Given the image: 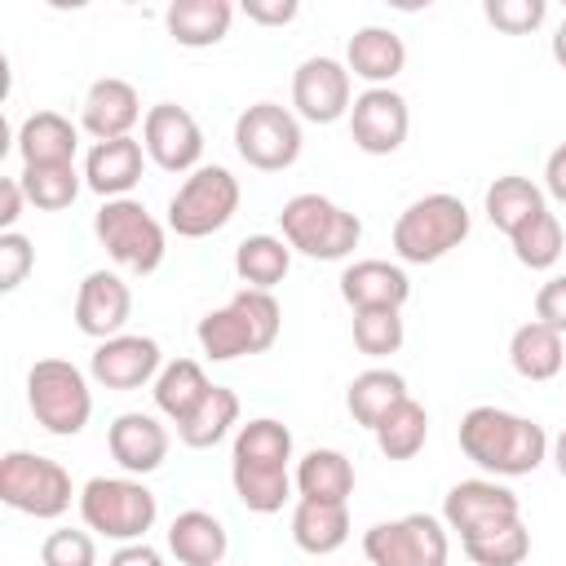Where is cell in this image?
<instances>
[{
  "label": "cell",
  "mask_w": 566,
  "mask_h": 566,
  "mask_svg": "<svg viewBox=\"0 0 566 566\" xmlns=\"http://www.w3.org/2000/svg\"><path fill=\"white\" fill-rule=\"evenodd\" d=\"M292 451H296V442L283 420L256 416V420L239 424L234 447H230V486L248 513H261V517L283 513V504L296 491Z\"/></svg>",
  "instance_id": "6da1fadb"
},
{
  "label": "cell",
  "mask_w": 566,
  "mask_h": 566,
  "mask_svg": "<svg viewBox=\"0 0 566 566\" xmlns=\"http://www.w3.org/2000/svg\"><path fill=\"white\" fill-rule=\"evenodd\" d=\"M460 451L464 460H473L486 478H526L535 473L544 460H548V429L531 416H517V411H504V407H469L460 416Z\"/></svg>",
  "instance_id": "7a4b0ae2"
},
{
  "label": "cell",
  "mask_w": 566,
  "mask_h": 566,
  "mask_svg": "<svg viewBox=\"0 0 566 566\" xmlns=\"http://www.w3.org/2000/svg\"><path fill=\"white\" fill-rule=\"evenodd\" d=\"M283 332V310L274 301V292H256V287H239L221 310H208L195 327V340L203 349V358L212 363H234L248 354H265Z\"/></svg>",
  "instance_id": "3957f363"
},
{
  "label": "cell",
  "mask_w": 566,
  "mask_h": 566,
  "mask_svg": "<svg viewBox=\"0 0 566 566\" xmlns=\"http://www.w3.org/2000/svg\"><path fill=\"white\" fill-rule=\"evenodd\" d=\"M469 230H473V212L464 208V199L433 190V195L411 199L398 212L389 243H394V256L402 265H433L447 252H455L469 239Z\"/></svg>",
  "instance_id": "277c9868"
},
{
  "label": "cell",
  "mask_w": 566,
  "mask_h": 566,
  "mask_svg": "<svg viewBox=\"0 0 566 566\" xmlns=\"http://www.w3.org/2000/svg\"><path fill=\"white\" fill-rule=\"evenodd\" d=\"M80 522L84 531L102 535V539H115V544H137L146 539V531L159 522V500L155 491L142 482V478H128V473H97L80 486Z\"/></svg>",
  "instance_id": "5b68a950"
},
{
  "label": "cell",
  "mask_w": 566,
  "mask_h": 566,
  "mask_svg": "<svg viewBox=\"0 0 566 566\" xmlns=\"http://www.w3.org/2000/svg\"><path fill=\"white\" fill-rule=\"evenodd\" d=\"M279 234L287 239L292 252L310 261H345L363 243V221L336 199L318 190H301L279 208Z\"/></svg>",
  "instance_id": "8992f818"
},
{
  "label": "cell",
  "mask_w": 566,
  "mask_h": 566,
  "mask_svg": "<svg viewBox=\"0 0 566 566\" xmlns=\"http://www.w3.org/2000/svg\"><path fill=\"white\" fill-rule=\"evenodd\" d=\"M93 234L106 248V256L128 274H155L168 256V226L142 203V199H106L93 212Z\"/></svg>",
  "instance_id": "52a82bcc"
},
{
  "label": "cell",
  "mask_w": 566,
  "mask_h": 566,
  "mask_svg": "<svg viewBox=\"0 0 566 566\" xmlns=\"http://www.w3.org/2000/svg\"><path fill=\"white\" fill-rule=\"evenodd\" d=\"M93 376L71 358H40L27 371V407L53 438H75L93 420Z\"/></svg>",
  "instance_id": "ba28073f"
},
{
  "label": "cell",
  "mask_w": 566,
  "mask_h": 566,
  "mask_svg": "<svg viewBox=\"0 0 566 566\" xmlns=\"http://www.w3.org/2000/svg\"><path fill=\"white\" fill-rule=\"evenodd\" d=\"M0 500L13 513H27L35 522L62 517L71 504H80V491L71 473L40 451H4L0 455Z\"/></svg>",
  "instance_id": "9c48e42d"
},
{
  "label": "cell",
  "mask_w": 566,
  "mask_h": 566,
  "mask_svg": "<svg viewBox=\"0 0 566 566\" xmlns=\"http://www.w3.org/2000/svg\"><path fill=\"white\" fill-rule=\"evenodd\" d=\"M239 177L226 168V164H199L181 186L177 195L168 199V217L164 226L177 234V239H208L217 230H226L239 212Z\"/></svg>",
  "instance_id": "30bf717a"
},
{
  "label": "cell",
  "mask_w": 566,
  "mask_h": 566,
  "mask_svg": "<svg viewBox=\"0 0 566 566\" xmlns=\"http://www.w3.org/2000/svg\"><path fill=\"white\" fill-rule=\"evenodd\" d=\"M367 566H447L451 531L433 513H402L363 531Z\"/></svg>",
  "instance_id": "8fae6325"
},
{
  "label": "cell",
  "mask_w": 566,
  "mask_h": 566,
  "mask_svg": "<svg viewBox=\"0 0 566 566\" xmlns=\"http://www.w3.org/2000/svg\"><path fill=\"white\" fill-rule=\"evenodd\" d=\"M301 146H305V133H301V119H296L292 106L252 102L234 119V150L256 172H283V168H292L301 159Z\"/></svg>",
  "instance_id": "7c38bea8"
},
{
  "label": "cell",
  "mask_w": 566,
  "mask_h": 566,
  "mask_svg": "<svg viewBox=\"0 0 566 566\" xmlns=\"http://www.w3.org/2000/svg\"><path fill=\"white\" fill-rule=\"evenodd\" d=\"M354 106V75L340 57H305L292 71V111L301 124H336L349 119Z\"/></svg>",
  "instance_id": "4fadbf2b"
},
{
  "label": "cell",
  "mask_w": 566,
  "mask_h": 566,
  "mask_svg": "<svg viewBox=\"0 0 566 566\" xmlns=\"http://www.w3.org/2000/svg\"><path fill=\"white\" fill-rule=\"evenodd\" d=\"M517 517H522V500L500 478H464L442 495V522L460 539H473V535L495 531Z\"/></svg>",
  "instance_id": "5bb4252c"
},
{
  "label": "cell",
  "mask_w": 566,
  "mask_h": 566,
  "mask_svg": "<svg viewBox=\"0 0 566 566\" xmlns=\"http://www.w3.org/2000/svg\"><path fill=\"white\" fill-rule=\"evenodd\" d=\"M142 146L159 172H186L190 177L203 159V128L186 106L155 102V106H146V119H142Z\"/></svg>",
  "instance_id": "9a60e30c"
},
{
  "label": "cell",
  "mask_w": 566,
  "mask_h": 566,
  "mask_svg": "<svg viewBox=\"0 0 566 566\" xmlns=\"http://www.w3.org/2000/svg\"><path fill=\"white\" fill-rule=\"evenodd\" d=\"M411 133V106L398 88H363L349 106V142L363 155H394Z\"/></svg>",
  "instance_id": "2e32d148"
},
{
  "label": "cell",
  "mask_w": 566,
  "mask_h": 566,
  "mask_svg": "<svg viewBox=\"0 0 566 566\" xmlns=\"http://www.w3.org/2000/svg\"><path fill=\"white\" fill-rule=\"evenodd\" d=\"M159 367H164V349L155 336H142V332H119L111 340H97V349L88 358V376L115 394H133L142 385H155Z\"/></svg>",
  "instance_id": "e0dca14e"
},
{
  "label": "cell",
  "mask_w": 566,
  "mask_h": 566,
  "mask_svg": "<svg viewBox=\"0 0 566 566\" xmlns=\"http://www.w3.org/2000/svg\"><path fill=\"white\" fill-rule=\"evenodd\" d=\"M133 314V287L115 270H88L75 287V327L88 340H111Z\"/></svg>",
  "instance_id": "ac0fdd59"
},
{
  "label": "cell",
  "mask_w": 566,
  "mask_h": 566,
  "mask_svg": "<svg viewBox=\"0 0 566 566\" xmlns=\"http://www.w3.org/2000/svg\"><path fill=\"white\" fill-rule=\"evenodd\" d=\"M168 429L155 411H119L106 429V451L128 478H146L168 460Z\"/></svg>",
  "instance_id": "d6986e66"
},
{
  "label": "cell",
  "mask_w": 566,
  "mask_h": 566,
  "mask_svg": "<svg viewBox=\"0 0 566 566\" xmlns=\"http://www.w3.org/2000/svg\"><path fill=\"white\" fill-rule=\"evenodd\" d=\"M142 97L128 80L119 75H102L84 88V102H80V128L93 137V142H115V137H133V128L142 124Z\"/></svg>",
  "instance_id": "ffe728a7"
},
{
  "label": "cell",
  "mask_w": 566,
  "mask_h": 566,
  "mask_svg": "<svg viewBox=\"0 0 566 566\" xmlns=\"http://www.w3.org/2000/svg\"><path fill=\"white\" fill-rule=\"evenodd\" d=\"M340 301L349 310H402L411 301V279L402 261L363 256L340 270Z\"/></svg>",
  "instance_id": "44dd1931"
},
{
  "label": "cell",
  "mask_w": 566,
  "mask_h": 566,
  "mask_svg": "<svg viewBox=\"0 0 566 566\" xmlns=\"http://www.w3.org/2000/svg\"><path fill=\"white\" fill-rule=\"evenodd\" d=\"M146 172V146L142 137H115V142H93L84 155V186L106 203V199H128Z\"/></svg>",
  "instance_id": "7402d4cb"
},
{
  "label": "cell",
  "mask_w": 566,
  "mask_h": 566,
  "mask_svg": "<svg viewBox=\"0 0 566 566\" xmlns=\"http://www.w3.org/2000/svg\"><path fill=\"white\" fill-rule=\"evenodd\" d=\"M345 66L367 88H394V80L407 66V44L389 27H358L345 44Z\"/></svg>",
  "instance_id": "603a6c76"
},
{
  "label": "cell",
  "mask_w": 566,
  "mask_h": 566,
  "mask_svg": "<svg viewBox=\"0 0 566 566\" xmlns=\"http://www.w3.org/2000/svg\"><path fill=\"white\" fill-rule=\"evenodd\" d=\"M168 553L177 566H221L230 553V531L208 509H181L168 522Z\"/></svg>",
  "instance_id": "cb8c5ba5"
},
{
  "label": "cell",
  "mask_w": 566,
  "mask_h": 566,
  "mask_svg": "<svg viewBox=\"0 0 566 566\" xmlns=\"http://www.w3.org/2000/svg\"><path fill=\"white\" fill-rule=\"evenodd\" d=\"M80 124H71L62 111H31L18 124V155L22 168L31 164H75L80 150Z\"/></svg>",
  "instance_id": "d4e9b609"
},
{
  "label": "cell",
  "mask_w": 566,
  "mask_h": 566,
  "mask_svg": "<svg viewBox=\"0 0 566 566\" xmlns=\"http://www.w3.org/2000/svg\"><path fill=\"white\" fill-rule=\"evenodd\" d=\"M296 500H323V504H349L354 495V460L336 447H314L292 469Z\"/></svg>",
  "instance_id": "484cf974"
},
{
  "label": "cell",
  "mask_w": 566,
  "mask_h": 566,
  "mask_svg": "<svg viewBox=\"0 0 566 566\" xmlns=\"http://www.w3.org/2000/svg\"><path fill=\"white\" fill-rule=\"evenodd\" d=\"M234 4L230 0H172L164 9V27L181 49H212L230 35Z\"/></svg>",
  "instance_id": "4316f807"
},
{
  "label": "cell",
  "mask_w": 566,
  "mask_h": 566,
  "mask_svg": "<svg viewBox=\"0 0 566 566\" xmlns=\"http://www.w3.org/2000/svg\"><path fill=\"white\" fill-rule=\"evenodd\" d=\"M402 398H411V389H407V376L394 367H367L345 385V411L363 429H376Z\"/></svg>",
  "instance_id": "83f0119b"
},
{
  "label": "cell",
  "mask_w": 566,
  "mask_h": 566,
  "mask_svg": "<svg viewBox=\"0 0 566 566\" xmlns=\"http://www.w3.org/2000/svg\"><path fill=\"white\" fill-rule=\"evenodd\" d=\"M509 363L522 380H553L566 367V336L544 327L539 318L513 327L509 336Z\"/></svg>",
  "instance_id": "f1b7e54d"
},
{
  "label": "cell",
  "mask_w": 566,
  "mask_h": 566,
  "mask_svg": "<svg viewBox=\"0 0 566 566\" xmlns=\"http://www.w3.org/2000/svg\"><path fill=\"white\" fill-rule=\"evenodd\" d=\"M349 539V504L296 500L292 504V544L310 557H327Z\"/></svg>",
  "instance_id": "f546056e"
},
{
  "label": "cell",
  "mask_w": 566,
  "mask_h": 566,
  "mask_svg": "<svg viewBox=\"0 0 566 566\" xmlns=\"http://www.w3.org/2000/svg\"><path fill=\"white\" fill-rule=\"evenodd\" d=\"M208 389H212V380H208V371L195 358H172V363L159 367V376L150 385V398H155V411L159 416H168L172 424H181L208 398Z\"/></svg>",
  "instance_id": "4dcf8cb0"
},
{
  "label": "cell",
  "mask_w": 566,
  "mask_h": 566,
  "mask_svg": "<svg viewBox=\"0 0 566 566\" xmlns=\"http://www.w3.org/2000/svg\"><path fill=\"white\" fill-rule=\"evenodd\" d=\"M239 411H243V407H239V394L226 389V385H212L208 398L177 424L181 447H190V451H208V447L226 442L230 433H239Z\"/></svg>",
  "instance_id": "1f68e13d"
},
{
  "label": "cell",
  "mask_w": 566,
  "mask_h": 566,
  "mask_svg": "<svg viewBox=\"0 0 566 566\" xmlns=\"http://www.w3.org/2000/svg\"><path fill=\"white\" fill-rule=\"evenodd\" d=\"M292 270V248L283 234H248L234 248V274L243 287L274 292Z\"/></svg>",
  "instance_id": "d6a6232c"
},
{
  "label": "cell",
  "mask_w": 566,
  "mask_h": 566,
  "mask_svg": "<svg viewBox=\"0 0 566 566\" xmlns=\"http://www.w3.org/2000/svg\"><path fill=\"white\" fill-rule=\"evenodd\" d=\"M539 208H548L544 186H535L531 177H517V172L495 177V181L486 186V195H482L486 221H491L495 230H504V234H513V230H517L526 217H535Z\"/></svg>",
  "instance_id": "836d02e7"
},
{
  "label": "cell",
  "mask_w": 566,
  "mask_h": 566,
  "mask_svg": "<svg viewBox=\"0 0 566 566\" xmlns=\"http://www.w3.org/2000/svg\"><path fill=\"white\" fill-rule=\"evenodd\" d=\"M371 438H376V447H380L385 460H411V455H420L424 442H429V411H424L416 398H402V402L371 429Z\"/></svg>",
  "instance_id": "e575fe53"
},
{
  "label": "cell",
  "mask_w": 566,
  "mask_h": 566,
  "mask_svg": "<svg viewBox=\"0 0 566 566\" xmlns=\"http://www.w3.org/2000/svg\"><path fill=\"white\" fill-rule=\"evenodd\" d=\"M509 243H513L517 265H526V270H553L557 256H562V248H566V230H562V221H557L553 208H539L535 217H526L509 234Z\"/></svg>",
  "instance_id": "d590c367"
},
{
  "label": "cell",
  "mask_w": 566,
  "mask_h": 566,
  "mask_svg": "<svg viewBox=\"0 0 566 566\" xmlns=\"http://www.w3.org/2000/svg\"><path fill=\"white\" fill-rule=\"evenodd\" d=\"M22 190H27V203L40 208V212H62L75 203L80 186H84V172L75 164H31L18 172Z\"/></svg>",
  "instance_id": "8d00e7d4"
},
{
  "label": "cell",
  "mask_w": 566,
  "mask_h": 566,
  "mask_svg": "<svg viewBox=\"0 0 566 566\" xmlns=\"http://www.w3.org/2000/svg\"><path fill=\"white\" fill-rule=\"evenodd\" d=\"M460 548L473 566H522L531 557V531L517 517V522H504V526L482 531L473 539H460Z\"/></svg>",
  "instance_id": "74e56055"
},
{
  "label": "cell",
  "mask_w": 566,
  "mask_h": 566,
  "mask_svg": "<svg viewBox=\"0 0 566 566\" xmlns=\"http://www.w3.org/2000/svg\"><path fill=\"white\" fill-rule=\"evenodd\" d=\"M349 332H354L358 354H367V358H389V354H398L402 340H407L402 310H354Z\"/></svg>",
  "instance_id": "f35d334b"
},
{
  "label": "cell",
  "mask_w": 566,
  "mask_h": 566,
  "mask_svg": "<svg viewBox=\"0 0 566 566\" xmlns=\"http://www.w3.org/2000/svg\"><path fill=\"white\" fill-rule=\"evenodd\" d=\"M40 566H97V539L80 526H57L40 544Z\"/></svg>",
  "instance_id": "ab89813d"
},
{
  "label": "cell",
  "mask_w": 566,
  "mask_h": 566,
  "mask_svg": "<svg viewBox=\"0 0 566 566\" xmlns=\"http://www.w3.org/2000/svg\"><path fill=\"white\" fill-rule=\"evenodd\" d=\"M482 18L495 31H504V35H531L535 27H544L548 4L544 0H486L482 4Z\"/></svg>",
  "instance_id": "60d3db41"
},
{
  "label": "cell",
  "mask_w": 566,
  "mask_h": 566,
  "mask_svg": "<svg viewBox=\"0 0 566 566\" xmlns=\"http://www.w3.org/2000/svg\"><path fill=\"white\" fill-rule=\"evenodd\" d=\"M31 265H35L31 239L18 234V230L0 234V292H18L27 283V274H31Z\"/></svg>",
  "instance_id": "b9f144b4"
},
{
  "label": "cell",
  "mask_w": 566,
  "mask_h": 566,
  "mask_svg": "<svg viewBox=\"0 0 566 566\" xmlns=\"http://www.w3.org/2000/svg\"><path fill=\"white\" fill-rule=\"evenodd\" d=\"M535 318L566 336V274H553L535 292Z\"/></svg>",
  "instance_id": "7bdbcfd3"
},
{
  "label": "cell",
  "mask_w": 566,
  "mask_h": 566,
  "mask_svg": "<svg viewBox=\"0 0 566 566\" xmlns=\"http://www.w3.org/2000/svg\"><path fill=\"white\" fill-rule=\"evenodd\" d=\"M243 13L256 27H287L301 13V4L296 0H243Z\"/></svg>",
  "instance_id": "ee69618b"
},
{
  "label": "cell",
  "mask_w": 566,
  "mask_h": 566,
  "mask_svg": "<svg viewBox=\"0 0 566 566\" xmlns=\"http://www.w3.org/2000/svg\"><path fill=\"white\" fill-rule=\"evenodd\" d=\"M22 208H27V190H22V181H18V177H4V181H0V234L18 230Z\"/></svg>",
  "instance_id": "f6af8a7d"
},
{
  "label": "cell",
  "mask_w": 566,
  "mask_h": 566,
  "mask_svg": "<svg viewBox=\"0 0 566 566\" xmlns=\"http://www.w3.org/2000/svg\"><path fill=\"white\" fill-rule=\"evenodd\" d=\"M544 195L566 208V142L553 146L548 159H544Z\"/></svg>",
  "instance_id": "bcb514c9"
},
{
  "label": "cell",
  "mask_w": 566,
  "mask_h": 566,
  "mask_svg": "<svg viewBox=\"0 0 566 566\" xmlns=\"http://www.w3.org/2000/svg\"><path fill=\"white\" fill-rule=\"evenodd\" d=\"M106 566H164V553H159L155 544L137 539V544H119V548L106 557Z\"/></svg>",
  "instance_id": "7dc6e473"
},
{
  "label": "cell",
  "mask_w": 566,
  "mask_h": 566,
  "mask_svg": "<svg viewBox=\"0 0 566 566\" xmlns=\"http://www.w3.org/2000/svg\"><path fill=\"white\" fill-rule=\"evenodd\" d=\"M548 53H553V62L566 71V18L557 22V31H553V40H548Z\"/></svg>",
  "instance_id": "c3c4849f"
},
{
  "label": "cell",
  "mask_w": 566,
  "mask_h": 566,
  "mask_svg": "<svg viewBox=\"0 0 566 566\" xmlns=\"http://www.w3.org/2000/svg\"><path fill=\"white\" fill-rule=\"evenodd\" d=\"M548 460H553V469H557V478L566 482V429L553 438V447H548Z\"/></svg>",
  "instance_id": "681fc988"
}]
</instances>
